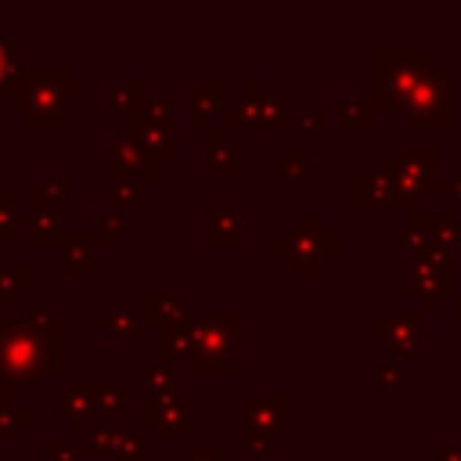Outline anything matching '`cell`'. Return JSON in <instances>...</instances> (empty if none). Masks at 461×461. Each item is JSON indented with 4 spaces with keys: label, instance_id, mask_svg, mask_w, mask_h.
<instances>
[{
    "label": "cell",
    "instance_id": "obj_1",
    "mask_svg": "<svg viewBox=\"0 0 461 461\" xmlns=\"http://www.w3.org/2000/svg\"><path fill=\"white\" fill-rule=\"evenodd\" d=\"M61 342V313L58 310H29L14 317L0 331V389L40 396L50 378H61L58 364Z\"/></svg>",
    "mask_w": 461,
    "mask_h": 461
},
{
    "label": "cell",
    "instance_id": "obj_2",
    "mask_svg": "<svg viewBox=\"0 0 461 461\" xmlns=\"http://www.w3.org/2000/svg\"><path fill=\"white\" fill-rule=\"evenodd\" d=\"M7 104L25 115L32 133H58L65 115L79 108V68L76 65H40L22 76V83L7 94Z\"/></svg>",
    "mask_w": 461,
    "mask_h": 461
},
{
    "label": "cell",
    "instance_id": "obj_3",
    "mask_svg": "<svg viewBox=\"0 0 461 461\" xmlns=\"http://www.w3.org/2000/svg\"><path fill=\"white\" fill-rule=\"evenodd\" d=\"M187 367L198 378H238L241 375V313L238 310H194L184 321Z\"/></svg>",
    "mask_w": 461,
    "mask_h": 461
},
{
    "label": "cell",
    "instance_id": "obj_4",
    "mask_svg": "<svg viewBox=\"0 0 461 461\" xmlns=\"http://www.w3.org/2000/svg\"><path fill=\"white\" fill-rule=\"evenodd\" d=\"M274 252L292 270V277L317 281L324 277L328 263H339L342 238L335 227L324 223V212H292L288 227L274 234Z\"/></svg>",
    "mask_w": 461,
    "mask_h": 461
},
{
    "label": "cell",
    "instance_id": "obj_5",
    "mask_svg": "<svg viewBox=\"0 0 461 461\" xmlns=\"http://www.w3.org/2000/svg\"><path fill=\"white\" fill-rule=\"evenodd\" d=\"M439 65V50H403V47H378L371 54V101L378 115H400L407 97L432 76Z\"/></svg>",
    "mask_w": 461,
    "mask_h": 461
},
{
    "label": "cell",
    "instance_id": "obj_6",
    "mask_svg": "<svg viewBox=\"0 0 461 461\" xmlns=\"http://www.w3.org/2000/svg\"><path fill=\"white\" fill-rule=\"evenodd\" d=\"M389 212H421L425 198H447V180L439 176V151L389 148Z\"/></svg>",
    "mask_w": 461,
    "mask_h": 461
},
{
    "label": "cell",
    "instance_id": "obj_7",
    "mask_svg": "<svg viewBox=\"0 0 461 461\" xmlns=\"http://www.w3.org/2000/svg\"><path fill=\"white\" fill-rule=\"evenodd\" d=\"M295 119L277 94L274 83H241L234 97L223 104V130H256V133H281Z\"/></svg>",
    "mask_w": 461,
    "mask_h": 461
},
{
    "label": "cell",
    "instance_id": "obj_8",
    "mask_svg": "<svg viewBox=\"0 0 461 461\" xmlns=\"http://www.w3.org/2000/svg\"><path fill=\"white\" fill-rule=\"evenodd\" d=\"M454 65H436L432 76L407 97L403 104V126L407 130H454L457 115H454Z\"/></svg>",
    "mask_w": 461,
    "mask_h": 461
},
{
    "label": "cell",
    "instance_id": "obj_9",
    "mask_svg": "<svg viewBox=\"0 0 461 461\" xmlns=\"http://www.w3.org/2000/svg\"><path fill=\"white\" fill-rule=\"evenodd\" d=\"M457 288V267L454 259H443L429 249H407L403 259V292L414 295L421 313H436L443 295H454Z\"/></svg>",
    "mask_w": 461,
    "mask_h": 461
},
{
    "label": "cell",
    "instance_id": "obj_10",
    "mask_svg": "<svg viewBox=\"0 0 461 461\" xmlns=\"http://www.w3.org/2000/svg\"><path fill=\"white\" fill-rule=\"evenodd\" d=\"M371 339H375V346H385L393 357L421 360L425 346H432L439 339V328H432L421 310H400V313L375 310L371 313Z\"/></svg>",
    "mask_w": 461,
    "mask_h": 461
},
{
    "label": "cell",
    "instance_id": "obj_11",
    "mask_svg": "<svg viewBox=\"0 0 461 461\" xmlns=\"http://www.w3.org/2000/svg\"><path fill=\"white\" fill-rule=\"evenodd\" d=\"M389 245L407 249H429L443 259H454L461 249V223L450 212H411L403 227L389 230Z\"/></svg>",
    "mask_w": 461,
    "mask_h": 461
},
{
    "label": "cell",
    "instance_id": "obj_12",
    "mask_svg": "<svg viewBox=\"0 0 461 461\" xmlns=\"http://www.w3.org/2000/svg\"><path fill=\"white\" fill-rule=\"evenodd\" d=\"M241 432L270 436L277 447L292 439V396L288 393H241Z\"/></svg>",
    "mask_w": 461,
    "mask_h": 461
},
{
    "label": "cell",
    "instance_id": "obj_13",
    "mask_svg": "<svg viewBox=\"0 0 461 461\" xmlns=\"http://www.w3.org/2000/svg\"><path fill=\"white\" fill-rule=\"evenodd\" d=\"M58 389H61L58 421L65 429H83L86 421H94L97 414H104L101 378H72V375H61L58 378Z\"/></svg>",
    "mask_w": 461,
    "mask_h": 461
},
{
    "label": "cell",
    "instance_id": "obj_14",
    "mask_svg": "<svg viewBox=\"0 0 461 461\" xmlns=\"http://www.w3.org/2000/svg\"><path fill=\"white\" fill-rule=\"evenodd\" d=\"M176 393H180V389H176V367L166 364V360H151V364L144 367V378H140V418H144L148 429L158 425L162 407H166Z\"/></svg>",
    "mask_w": 461,
    "mask_h": 461
},
{
    "label": "cell",
    "instance_id": "obj_15",
    "mask_svg": "<svg viewBox=\"0 0 461 461\" xmlns=\"http://www.w3.org/2000/svg\"><path fill=\"white\" fill-rule=\"evenodd\" d=\"M241 220H245V202L238 194H212L205 202V223H209V245H241Z\"/></svg>",
    "mask_w": 461,
    "mask_h": 461
},
{
    "label": "cell",
    "instance_id": "obj_16",
    "mask_svg": "<svg viewBox=\"0 0 461 461\" xmlns=\"http://www.w3.org/2000/svg\"><path fill=\"white\" fill-rule=\"evenodd\" d=\"M94 328L108 331L122 346H140L144 342V317H140V310H130V299L122 292H115L108 299V306L94 313Z\"/></svg>",
    "mask_w": 461,
    "mask_h": 461
},
{
    "label": "cell",
    "instance_id": "obj_17",
    "mask_svg": "<svg viewBox=\"0 0 461 461\" xmlns=\"http://www.w3.org/2000/svg\"><path fill=\"white\" fill-rule=\"evenodd\" d=\"M94 241L86 227H72L65 230V241L58 245V274L65 281H90L97 274V259H94Z\"/></svg>",
    "mask_w": 461,
    "mask_h": 461
},
{
    "label": "cell",
    "instance_id": "obj_18",
    "mask_svg": "<svg viewBox=\"0 0 461 461\" xmlns=\"http://www.w3.org/2000/svg\"><path fill=\"white\" fill-rule=\"evenodd\" d=\"M191 313H194V295H191V292H173V295L148 292V295L140 299L144 328H155V331L176 328V324H184Z\"/></svg>",
    "mask_w": 461,
    "mask_h": 461
},
{
    "label": "cell",
    "instance_id": "obj_19",
    "mask_svg": "<svg viewBox=\"0 0 461 461\" xmlns=\"http://www.w3.org/2000/svg\"><path fill=\"white\" fill-rule=\"evenodd\" d=\"M108 166H112V173H126L137 180H158L162 176V166L130 133H115L108 140Z\"/></svg>",
    "mask_w": 461,
    "mask_h": 461
},
{
    "label": "cell",
    "instance_id": "obj_20",
    "mask_svg": "<svg viewBox=\"0 0 461 461\" xmlns=\"http://www.w3.org/2000/svg\"><path fill=\"white\" fill-rule=\"evenodd\" d=\"M126 414H97L94 421H86L76 436L79 457H108L115 450V443L126 436Z\"/></svg>",
    "mask_w": 461,
    "mask_h": 461
},
{
    "label": "cell",
    "instance_id": "obj_21",
    "mask_svg": "<svg viewBox=\"0 0 461 461\" xmlns=\"http://www.w3.org/2000/svg\"><path fill=\"white\" fill-rule=\"evenodd\" d=\"M353 209L357 212L389 209V173L382 166L357 162V169H353Z\"/></svg>",
    "mask_w": 461,
    "mask_h": 461
},
{
    "label": "cell",
    "instance_id": "obj_22",
    "mask_svg": "<svg viewBox=\"0 0 461 461\" xmlns=\"http://www.w3.org/2000/svg\"><path fill=\"white\" fill-rule=\"evenodd\" d=\"M223 104H227V86L216 79H198L191 86V130L194 133H212L216 126V115H223Z\"/></svg>",
    "mask_w": 461,
    "mask_h": 461
},
{
    "label": "cell",
    "instance_id": "obj_23",
    "mask_svg": "<svg viewBox=\"0 0 461 461\" xmlns=\"http://www.w3.org/2000/svg\"><path fill=\"white\" fill-rule=\"evenodd\" d=\"M205 176L212 184H234V180H241V158H238L234 144L227 140V130L205 133Z\"/></svg>",
    "mask_w": 461,
    "mask_h": 461
},
{
    "label": "cell",
    "instance_id": "obj_24",
    "mask_svg": "<svg viewBox=\"0 0 461 461\" xmlns=\"http://www.w3.org/2000/svg\"><path fill=\"white\" fill-rule=\"evenodd\" d=\"M22 230L29 245H61L65 241V223H61V209L50 205H25L22 209Z\"/></svg>",
    "mask_w": 461,
    "mask_h": 461
},
{
    "label": "cell",
    "instance_id": "obj_25",
    "mask_svg": "<svg viewBox=\"0 0 461 461\" xmlns=\"http://www.w3.org/2000/svg\"><path fill=\"white\" fill-rule=\"evenodd\" d=\"M158 439L162 443H187L191 439V429H194V396L191 393H176L162 414H158Z\"/></svg>",
    "mask_w": 461,
    "mask_h": 461
},
{
    "label": "cell",
    "instance_id": "obj_26",
    "mask_svg": "<svg viewBox=\"0 0 461 461\" xmlns=\"http://www.w3.org/2000/svg\"><path fill=\"white\" fill-rule=\"evenodd\" d=\"M126 133H130L162 169L176 162V144H173V133H169V130H158V126L144 122L140 115H130V119H126Z\"/></svg>",
    "mask_w": 461,
    "mask_h": 461
},
{
    "label": "cell",
    "instance_id": "obj_27",
    "mask_svg": "<svg viewBox=\"0 0 461 461\" xmlns=\"http://www.w3.org/2000/svg\"><path fill=\"white\" fill-rule=\"evenodd\" d=\"M108 202H112V212L119 216L144 212V180L126 173H108Z\"/></svg>",
    "mask_w": 461,
    "mask_h": 461
},
{
    "label": "cell",
    "instance_id": "obj_28",
    "mask_svg": "<svg viewBox=\"0 0 461 461\" xmlns=\"http://www.w3.org/2000/svg\"><path fill=\"white\" fill-rule=\"evenodd\" d=\"M79 194V180H29L25 184V205H50L61 209V202Z\"/></svg>",
    "mask_w": 461,
    "mask_h": 461
},
{
    "label": "cell",
    "instance_id": "obj_29",
    "mask_svg": "<svg viewBox=\"0 0 461 461\" xmlns=\"http://www.w3.org/2000/svg\"><path fill=\"white\" fill-rule=\"evenodd\" d=\"M375 101L371 97H342L339 101V130L342 133H367L375 130Z\"/></svg>",
    "mask_w": 461,
    "mask_h": 461
},
{
    "label": "cell",
    "instance_id": "obj_30",
    "mask_svg": "<svg viewBox=\"0 0 461 461\" xmlns=\"http://www.w3.org/2000/svg\"><path fill=\"white\" fill-rule=\"evenodd\" d=\"M25 72H29V50L25 47H14L11 40L0 36V94L7 97L22 83Z\"/></svg>",
    "mask_w": 461,
    "mask_h": 461
},
{
    "label": "cell",
    "instance_id": "obj_31",
    "mask_svg": "<svg viewBox=\"0 0 461 461\" xmlns=\"http://www.w3.org/2000/svg\"><path fill=\"white\" fill-rule=\"evenodd\" d=\"M274 166L281 180H306L310 176V148L306 144H281L274 151Z\"/></svg>",
    "mask_w": 461,
    "mask_h": 461
},
{
    "label": "cell",
    "instance_id": "obj_32",
    "mask_svg": "<svg viewBox=\"0 0 461 461\" xmlns=\"http://www.w3.org/2000/svg\"><path fill=\"white\" fill-rule=\"evenodd\" d=\"M140 104H144V86H140L137 79H130V83H126V79H115V83L108 86V108H112V112H119V115L130 119Z\"/></svg>",
    "mask_w": 461,
    "mask_h": 461
},
{
    "label": "cell",
    "instance_id": "obj_33",
    "mask_svg": "<svg viewBox=\"0 0 461 461\" xmlns=\"http://www.w3.org/2000/svg\"><path fill=\"white\" fill-rule=\"evenodd\" d=\"M90 230V241L94 245H112V249H119V245H126V220L119 216V212H101L97 216V223L94 227H86Z\"/></svg>",
    "mask_w": 461,
    "mask_h": 461
},
{
    "label": "cell",
    "instance_id": "obj_34",
    "mask_svg": "<svg viewBox=\"0 0 461 461\" xmlns=\"http://www.w3.org/2000/svg\"><path fill=\"white\" fill-rule=\"evenodd\" d=\"M29 421H32V414H29L25 407H14V403H11V393L0 389V443L14 439V432L25 429Z\"/></svg>",
    "mask_w": 461,
    "mask_h": 461
},
{
    "label": "cell",
    "instance_id": "obj_35",
    "mask_svg": "<svg viewBox=\"0 0 461 461\" xmlns=\"http://www.w3.org/2000/svg\"><path fill=\"white\" fill-rule=\"evenodd\" d=\"M133 115H140L144 122H151V126H158V130H176V108L166 101V97H144V104L133 112Z\"/></svg>",
    "mask_w": 461,
    "mask_h": 461
},
{
    "label": "cell",
    "instance_id": "obj_36",
    "mask_svg": "<svg viewBox=\"0 0 461 461\" xmlns=\"http://www.w3.org/2000/svg\"><path fill=\"white\" fill-rule=\"evenodd\" d=\"M25 292H29V263L18 259L11 267H0V299H11L14 303Z\"/></svg>",
    "mask_w": 461,
    "mask_h": 461
},
{
    "label": "cell",
    "instance_id": "obj_37",
    "mask_svg": "<svg viewBox=\"0 0 461 461\" xmlns=\"http://www.w3.org/2000/svg\"><path fill=\"white\" fill-rule=\"evenodd\" d=\"M14 230H22V212H14V202H11V184L0 180V249L11 245Z\"/></svg>",
    "mask_w": 461,
    "mask_h": 461
},
{
    "label": "cell",
    "instance_id": "obj_38",
    "mask_svg": "<svg viewBox=\"0 0 461 461\" xmlns=\"http://www.w3.org/2000/svg\"><path fill=\"white\" fill-rule=\"evenodd\" d=\"M371 371H375V389H393V393H400L403 385H407V375H403V367L400 364H393V360H375L371 364Z\"/></svg>",
    "mask_w": 461,
    "mask_h": 461
},
{
    "label": "cell",
    "instance_id": "obj_39",
    "mask_svg": "<svg viewBox=\"0 0 461 461\" xmlns=\"http://www.w3.org/2000/svg\"><path fill=\"white\" fill-rule=\"evenodd\" d=\"M108 461H144V432L140 429H126V436L115 443Z\"/></svg>",
    "mask_w": 461,
    "mask_h": 461
},
{
    "label": "cell",
    "instance_id": "obj_40",
    "mask_svg": "<svg viewBox=\"0 0 461 461\" xmlns=\"http://www.w3.org/2000/svg\"><path fill=\"white\" fill-rule=\"evenodd\" d=\"M180 461H241V457H230L223 439H198V443H191V454Z\"/></svg>",
    "mask_w": 461,
    "mask_h": 461
},
{
    "label": "cell",
    "instance_id": "obj_41",
    "mask_svg": "<svg viewBox=\"0 0 461 461\" xmlns=\"http://www.w3.org/2000/svg\"><path fill=\"white\" fill-rule=\"evenodd\" d=\"M241 447H245V454H252L259 461H270L277 454V443L270 436H259V432H241Z\"/></svg>",
    "mask_w": 461,
    "mask_h": 461
},
{
    "label": "cell",
    "instance_id": "obj_42",
    "mask_svg": "<svg viewBox=\"0 0 461 461\" xmlns=\"http://www.w3.org/2000/svg\"><path fill=\"white\" fill-rule=\"evenodd\" d=\"M43 461H79V447L72 439H47L43 443Z\"/></svg>",
    "mask_w": 461,
    "mask_h": 461
},
{
    "label": "cell",
    "instance_id": "obj_43",
    "mask_svg": "<svg viewBox=\"0 0 461 461\" xmlns=\"http://www.w3.org/2000/svg\"><path fill=\"white\" fill-rule=\"evenodd\" d=\"M292 126L303 130V133H321V130H324V115H321V112H306V115H295Z\"/></svg>",
    "mask_w": 461,
    "mask_h": 461
},
{
    "label": "cell",
    "instance_id": "obj_44",
    "mask_svg": "<svg viewBox=\"0 0 461 461\" xmlns=\"http://www.w3.org/2000/svg\"><path fill=\"white\" fill-rule=\"evenodd\" d=\"M447 194L454 202V212H461V162H454V173L447 180Z\"/></svg>",
    "mask_w": 461,
    "mask_h": 461
},
{
    "label": "cell",
    "instance_id": "obj_45",
    "mask_svg": "<svg viewBox=\"0 0 461 461\" xmlns=\"http://www.w3.org/2000/svg\"><path fill=\"white\" fill-rule=\"evenodd\" d=\"M436 461H461V443H439Z\"/></svg>",
    "mask_w": 461,
    "mask_h": 461
},
{
    "label": "cell",
    "instance_id": "obj_46",
    "mask_svg": "<svg viewBox=\"0 0 461 461\" xmlns=\"http://www.w3.org/2000/svg\"><path fill=\"white\" fill-rule=\"evenodd\" d=\"M11 321H14V313H11V299H0V331H4Z\"/></svg>",
    "mask_w": 461,
    "mask_h": 461
},
{
    "label": "cell",
    "instance_id": "obj_47",
    "mask_svg": "<svg viewBox=\"0 0 461 461\" xmlns=\"http://www.w3.org/2000/svg\"><path fill=\"white\" fill-rule=\"evenodd\" d=\"M454 328H461V292H454Z\"/></svg>",
    "mask_w": 461,
    "mask_h": 461
},
{
    "label": "cell",
    "instance_id": "obj_48",
    "mask_svg": "<svg viewBox=\"0 0 461 461\" xmlns=\"http://www.w3.org/2000/svg\"><path fill=\"white\" fill-rule=\"evenodd\" d=\"M371 461H389V457H371Z\"/></svg>",
    "mask_w": 461,
    "mask_h": 461
}]
</instances>
